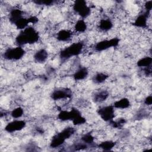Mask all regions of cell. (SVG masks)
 Returning <instances> with one entry per match:
<instances>
[{
  "label": "cell",
  "instance_id": "83f0119b",
  "mask_svg": "<svg viewBox=\"0 0 152 152\" xmlns=\"http://www.w3.org/2000/svg\"><path fill=\"white\" fill-rule=\"evenodd\" d=\"M88 147V145L84 142H78L75 143L73 145L72 148H74V150H84L86 149Z\"/></svg>",
  "mask_w": 152,
  "mask_h": 152
},
{
  "label": "cell",
  "instance_id": "9c48e42d",
  "mask_svg": "<svg viewBox=\"0 0 152 152\" xmlns=\"http://www.w3.org/2000/svg\"><path fill=\"white\" fill-rule=\"evenodd\" d=\"M150 12L144 11L142 13L138 15V16L135 19L133 25L135 27L140 28H145L147 26V21Z\"/></svg>",
  "mask_w": 152,
  "mask_h": 152
},
{
  "label": "cell",
  "instance_id": "277c9868",
  "mask_svg": "<svg viewBox=\"0 0 152 152\" xmlns=\"http://www.w3.org/2000/svg\"><path fill=\"white\" fill-rule=\"evenodd\" d=\"M74 12L79 15L83 19L88 17L91 14L90 7L87 5L86 1L84 0H77L72 5Z\"/></svg>",
  "mask_w": 152,
  "mask_h": 152
},
{
  "label": "cell",
  "instance_id": "5bb4252c",
  "mask_svg": "<svg viewBox=\"0 0 152 152\" xmlns=\"http://www.w3.org/2000/svg\"><path fill=\"white\" fill-rule=\"evenodd\" d=\"M88 74V71L86 67L83 66L78 69L73 74V78L75 81H80L85 79Z\"/></svg>",
  "mask_w": 152,
  "mask_h": 152
},
{
  "label": "cell",
  "instance_id": "cb8c5ba5",
  "mask_svg": "<svg viewBox=\"0 0 152 152\" xmlns=\"http://www.w3.org/2000/svg\"><path fill=\"white\" fill-rule=\"evenodd\" d=\"M24 113L23 109L21 107H18L13 109L11 112V115L13 118L17 119L21 118Z\"/></svg>",
  "mask_w": 152,
  "mask_h": 152
},
{
  "label": "cell",
  "instance_id": "4316f807",
  "mask_svg": "<svg viewBox=\"0 0 152 152\" xmlns=\"http://www.w3.org/2000/svg\"><path fill=\"white\" fill-rule=\"evenodd\" d=\"M33 2L37 5H46V6L52 5L55 3V1L52 0H36V1H33Z\"/></svg>",
  "mask_w": 152,
  "mask_h": 152
},
{
  "label": "cell",
  "instance_id": "9a60e30c",
  "mask_svg": "<svg viewBox=\"0 0 152 152\" xmlns=\"http://www.w3.org/2000/svg\"><path fill=\"white\" fill-rule=\"evenodd\" d=\"M113 23L109 18H102L100 20L98 27L103 31H107L113 27Z\"/></svg>",
  "mask_w": 152,
  "mask_h": 152
},
{
  "label": "cell",
  "instance_id": "d4e9b609",
  "mask_svg": "<svg viewBox=\"0 0 152 152\" xmlns=\"http://www.w3.org/2000/svg\"><path fill=\"white\" fill-rule=\"evenodd\" d=\"M109 123L113 128H120L126 123V120H125V119L122 118L118 119L117 121L113 120L111 122H110Z\"/></svg>",
  "mask_w": 152,
  "mask_h": 152
},
{
  "label": "cell",
  "instance_id": "8fae6325",
  "mask_svg": "<svg viewBox=\"0 0 152 152\" xmlns=\"http://www.w3.org/2000/svg\"><path fill=\"white\" fill-rule=\"evenodd\" d=\"M23 17V11L19 8L12 9L9 14V20L12 23L15 24L18 20Z\"/></svg>",
  "mask_w": 152,
  "mask_h": 152
},
{
  "label": "cell",
  "instance_id": "2e32d148",
  "mask_svg": "<svg viewBox=\"0 0 152 152\" xmlns=\"http://www.w3.org/2000/svg\"><path fill=\"white\" fill-rule=\"evenodd\" d=\"M113 106L115 108L124 109L128 108L130 106V102L128 99L124 97L116 101L113 103Z\"/></svg>",
  "mask_w": 152,
  "mask_h": 152
},
{
  "label": "cell",
  "instance_id": "6da1fadb",
  "mask_svg": "<svg viewBox=\"0 0 152 152\" xmlns=\"http://www.w3.org/2000/svg\"><path fill=\"white\" fill-rule=\"evenodd\" d=\"M40 36L38 31L33 27L28 26L18 34L15 37V43L18 46L37 42Z\"/></svg>",
  "mask_w": 152,
  "mask_h": 152
},
{
  "label": "cell",
  "instance_id": "f546056e",
  "mask_svg": "<svg viewBox=\"0 0 152 152\" xmlns=\"http://www.w3.org/2000/svg\"><path fill=\"white\" fill-rule=\"evenodd\" d=\"M144 72L146 76H150L151 74V66L145 67L143 69Z\"/></svg>",
  "mask_w": 152,
  "mask_h": 152
},
{
  "label": "cell",
  "instance_id": "7c38bea8",
  "mask_svg": "<svg viewBox=\"0 0 152 152\" xmlns=\"http://www.w3.org/2000/svg\"><path fill=\"white\" fill-rule=\"evenodd\" d=\"M72 33L68 29H62L56 34V39L60 42H68L72 37Z\"/></svg>",
  "mask_w": 152,
  "mask_h": 152
},
{
  "label": "cell",
  "instance_id": "7a4b0ae2",
  "mask_svg": "<svg viewBox=\"0 0 152 152\" xmlns=\"http://www.w3.org/2000/svg\"><path fill=\"white\" fill-rule=\"evenodd\" d=\"M84 48L82 42L72 43L69 46L61 50L59 57L62 60H66L73 56H77L81 54Z\"/></svg>",
  "mask_w": 152,
  "mask_h": 152
},
{
  "label": "cell",
  "instance_id": "d6986e66",
  "mask_svg": "<svg viewBox=\"0 0 152 152\" xmlns=\"http://www.w3.org/2000/svg\"><path fill=\"white\" fill-rule=\"evenodd\" d=\"M115 145H116L115 142L111 140H107V141H103L101 143H100L98 145V147L104 151H110L113 148H114Z\"/></svg>",
  "mask_w": 152,
  "mask_h": 152
},
{
  "label": "cell",
  "instance_id": "8992f818",
  "mask_svg": "<svg viewBox=\"0 0 152 152\" xmlns=\"http://www.w3.org/2000/svg\"><path fill=\"white\" fill-rule=\"evenodd\" d=\"M113 105H108L99 108L97 113L106 122H111L115 118V109Z\"/></svg>",
  "mask_w": 152,
  "mask_h": 152
},
{
  "label": "cell",
  "instance_id": "7402d4cb",
  "mask_svg": "<svg viewBox=\"0 0 152 152\" xmlns=\"http://www.w3.org/2000/svg\"><path fill=\"white\" fill-rule=\"evenodd\" d=\"M58 118L61 121H67L69 120L71 121V114L70 110H61L58 115Z\"/></svg>",
  "mask_w": 152,
  "mask_h": 152
},
{
  "label": "cell",
  "instance_id": "f1b7e54d",
  "mask_svg": "<svg viewBox=\"0 0 152 152\" xmlns=\"http://www.w3.org/2000/svg\"><path fill=\"white\" fill-rule=\"evenodd\" d=\"M144 8L145 10V11L151 12V10L152 8V1H146L144 4Z\"/></svg>",
  "mask_w": 152,
  "mask_h": 152
},
{
  "label": "cell",
  "instance_id": "ac0fdd59",
  "mask_svg": "<svg viewBox=\"0 0 152 152\" xmlns=\"http://www.w3.org/2000/svg\"><path fill=\"white\" fill-rule=\"evenodd\" d=\"M87 28V25L84 19H80L77 21L74 25V30L78 33H83Z\"/></svg>",
  "mask_w": 152,
  "mask_h": 152
},
{
  "label": "cell",
  "instance_id": "30bf717a",
  "mask_svg": "<svg viewBox=\"0 0 152 152\" xmlns=\"http://www.w3.org/2000/svg\"><path fill=\"white\" fill-rule=\"evenodd\" d=\"M66 140V137L61 131L60 132L55 134L52 137L51 141L50 142V147L53 148L59 147L65 142Z\"/></svg>",
  "mask_w": 152,
  "mask_h": 152
},
{
  "label": "cell",
  "instance_id": "52a82bcc",
  "mask_svg": "<svg viewBox=\"0 0 152 152\" xmlns=\"http://www.w3.org/2000/svg\"><path fill=\"white\" fill-rule=\"evenodd\" d=\"M72 94V93L70 89L62 88L53 91L50 94V97L53 100H58L70 98L71 97Z\"/></svg>",
  "mask_w": 152,
  "mask_h": 152
},
{
  "label": "cell",
  "instance_id": "484cf974",
  "mask_svg": "<svg viewBox=\"0 0 152 152\" xmlns=\"http://www.w3.org/2000/svg\"><path fill=\"white\" fill-rule=\"evenodd\" d=\"M73 124L74 125H82L86 123V119L84 117H83L81 115L77 116V118H74L72 121Z\"/></svg>",
  "mask_w": 152,
  "mask_h": 152
},
{
  "label": "cell",
  "instance_id": "44dd1931",
  "mask_svg": "<svg viewBox=\"0 0 152 152\" xmlns=\"http://www.w3.org/2000/svg\"><path fill=\"white\" fill-rule=\"evenodd\" d=\"M108 77L109 75L103 72H99L93 77V81L97 84H101L104 82Z\"/></svg>",
  "mask_w": 152,
  "mask_h": 152
},
{
  "label": "cell",
  "instance_id": "5b68a950",
  "mask_svg": "<svg viewBox=\"0 0 152 152\" xmlns=\"http://www.w3.org/2000/svg\"><path fill=\"white\" fill-rule=\"evenodd\" d=\"M120 39L118 37L112 38L110 39L103 40L97 42L94 45V49L97 52H101L107 50L110 48H115L118 46Z\"/></svg>",
  "mask_w": 152,
  "mask_h": 152
},
{
  "label": "cell",
  "instance_id": "4dcf8cb0",
  "mask_svg": "<svg viewBox=\"0 0 152 152\" xmlns=\"http://www.w3.org/2000/svg\"><path fill=\"white\" fill-rule=\"evenodd\" d=\"M144 103L147 105V106H150L152 103V96L151 95H149L148 96H147L145 99H144Z\"/></svg>",
  "mask_w": 152,
  "mask_h": 152
},
{
  "label": "cell",
  "instance_id": "603a6c76",
  "mask_svg": "<svg viewBox=\"0 0 152 152\" xmlns=\"http://www.w3.org/2000/svg\"><path fill=\"white\" fill-rule=\"evenodd\" d=\"M81 141L88 144H93L94 142V138L90 133H87L83 135L81 138Z\"/></svg>",
  "mask_w": 152,
  "mask_h": 152
},
{
  "label": "cell",
  "instance_id": "ffe728a7",
  "mask_svg": "<svg viewBox=\"0 0 152 152\" xmlns=\"http://www.w3.org/2000/svg\"><path fill=\"white\" fill-rule=\"evenodd\" d=\"M151 63L152 58L151 56H145L139 59L137 62V65L138 67L145 68L151 66Z\"/></svg>",
  "mask_w": 152,
  "mask_h": 152
},
{
  "label": "cell",
  "instance_id": "3957f363",
  "mask_svg": "<svg viewBox=\"0 0 152 152\" xmlns=\"http://www.w3.org/2000/svg\"><path fill=\"white\" fill-rule=\"evenodd\" d=\"M25 53V50L21 46H17L15 48H10L6 49L2 56L7 60L18 61L21 59Z\"/></svg>",
  "mask_w": 152,
  "mask_h": 152
},
{
  "label": "cell",
  "instance_id": "4fadbf2b",
  "mask_svg": "<svg viewBox=\"0 0 152 152\" xmlns=\"http://www.w3.org/2000/svg\"><path fill=\"white\" fill-rule=\"evenodd\" d=\"M48 57V53L45 49H40L38 50L33 56L34 61L38 63L45 62Z\"/></svg>",
  "mask_w": 152,
  "mask_h": 152
},
{
  "label": "cell",
  "instance_id": "ba28073f",
  "mask_svg": "<svg viewBox=\"0 0 152 152\" xmlns=\"http://www.w3.org/2000/svg\"><path fill=\"white\" fill-rule=\"evenodd\" d=\"M26 125V122L24 121L14 120L7 124L5 127V130L8 132L12 133L22 130L24 128H25Z\"/></svg>",
  "mask_w": 152,
  "mask_h": 152
},
{
  "label": "cell",
  "instance_id": "e0dca14e",
  "mask_svg": "<svg viewBox=\"0 0 152 152\" xmlns=\"http://www.w3.org/2000/svg\"><path fill=\"white\" fill-rule=\"evenodd\" d=\"M109 94L107 90H101L96 93L94 96V101L95 102H102L105 101L109 97Z\"/></svg>",
  "mask_w": 152,
  "mask_h": 152
}]
</instances>
